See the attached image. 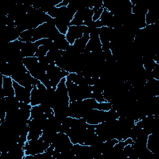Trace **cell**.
Instances as JSON below:
<instances>
[{
  "mask_svg": "<svg viewBox=\"0 0 159 159\" xmlns=\"http://www.w3.org/2000/svg\"><path fill=\"white\" fill-rule=\"evenodd\" d=\"M86 32H89V28L86 25H70L65 38L70 45H72L76 39L83 37Z\"/></svg>",
  "mask_w": 159,
  "mask_h": 159,
  "instance_id": "1",
  "label": "cell"
},
{
  "mask_svg": "<svg viewBox=\"0 0 159 159\" xmlns=\"http://www.w3.org/2000/svg\"><path fill=\"white\" fill-rule=\"evenodd\" d=\"M13 86L15 91V97L20 102L30 104L31 89L20 85L14 80Z\"/></svg>",
  "mask_w": 159,
  "mask_h": 159,
  "instance_id": "2",
  "label": "cell"
},
{
  "mask_svg": "<svg viewBox=\"0 0 159 159\" xmlns=\"http://www.w3.org/2000/svg\"><path fill=\"white\" fill-rule=\"evenodd\" d=\"M1 87L3 97L15 96V91L13 86V80L11 76L2 75Z\"/></svg>",
  "mask_w": 159,
  "mask_h": 159,
  "instance_id": "3",
  "label": "cell"
}]
</instances>
